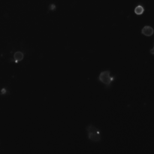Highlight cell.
<instances>
[{"instance_id": "7a4b0ae2", "label": "cell", "mask_w": 154, "mask_h": 154, "mask_svg": "<svg viewBox=\"0 0 154 154\" xmlns=\"http://www.w3.org/2000/svg\"><path fill=\"white\" fill-rule=\"evenodd\" d=\"M115 77H112L110 75V71H104V72H101L98 77V80L104 84L107 87L110 86L113 81H114Z\"/></svg>"}, {"instance_id": "3957f363", "label": "cell", "mask_w": 154, "mask_h": 154, "mask_svg": "<svg viewBox=\"0 0 154 154\" xmlns=\"http://www.w3.org/2000/svg\"><path fill=\"white\" fill-rule=\"evenodd\" d=\"M141 33L145 36H151V35H153L154 30L151 26H145L141 30Z\"/></svg>"}, {"instance_id": "8992f818", "label": "cell", "mask_w": 154, "mask_h": 154, "mask_svg": "<svg viewBox=\"0 0 154 154\" xmlns=\"http://www.w3.org/2000/svg\"><path fill=\"white\" fill-rule=\"evenodd\" d=\"M56 5L54 4H51L49 6V10L51 11H53L56 10Z\"/></svg>"}, {"instance_id": "ba28073f", "label": "cell", "mask_w": 154, "mask_h": 154, "mask_svg": "<svg viewBox=\"0 0 154 154\" xmlns=\"http://www.w3.org/2000/svg\"><path fill=\"white\" fill-rule=\"evenodd\" d=\"M150 53L152 55H154V46H153V47L152 49H151L150 51Z\"/></svg>"}, {"instance_id": "277c9868", "label": "cell", "mask_w": 154, "mask_h": 154, "mask_svg": "<svg viewBox=\"0 0 154 154\" xmlns=\"http://www.w3.org/2000/svg\"><path fill=\"white\" fill-rule=\"evenodd\" d=\"M23 57H24V55L21 51H18L16 52L14 55V62L16 63H18L19 62H20L21 60H23Z\"/></svg>"}, {"instance_id": "52a82bcc", "label": "cell", "mask_w": 154, "mask_h": 154, "mask_svg": "<svg viewBox=\"0 0 154 154\" xmlns=\"http://www.w3.org/2000/svg\"><path fill=\"white\" fill-rule=\"evenodd\" d=\"M1 93H2V94H5V93H6V89L3 88V89H2V91H1Z\"/></svg>"}, {"instance_id": "6da1fadb", "label": "cell", "mask_w": 154, "mask_h": 154, "mask_svg": "<svg viewBox=\"0 0 154 154\" xmlns=\"http://www.w3.org/2000/svg\"><path fill=\"white\" fill-rule=\"evenodd\" d=\"M88 139L92 141L98 142L101 141V131L98 129L93 125H89L86 126Z\"/></svg>"}, {"instance_id": "5b68a950", "label": "cell", "mask_w": 154, "mask_h": 154, "mask_svg": "<svg viewBox=\"0 0 154 154\" xmlns=\"http://www.w3.org/2000/svg\"><path fill=\"white\" fill-rule=\"evenodd\" d=\"M134 11H135V14H137V15H141L144 12V8L141 5H139L135 7Z\"/></svg>"}]
</instances>
